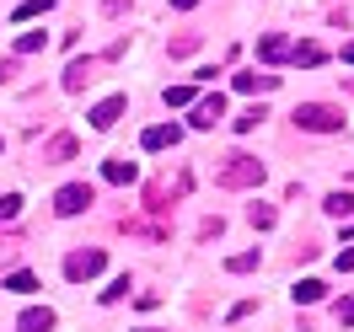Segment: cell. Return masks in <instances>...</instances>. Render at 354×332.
Returning <instances> with one entry per match:
<instances>
[{"mask_svg": "<svg viewBox=\"0 0 354 332\" xmlns=\"http://www.w3.org/2000/svg\"><path fill=\"white\" fill-rule=\"evenodd\" d=\"M102 268H108L102 252H70V257H65V279H70V284H81V279H97Z\"/></svg>", "mask_w": 354, "mask_h": 332, "instance_id": "4", "label": "cell"}, {"mask_svg": "<svg viewBox=\"0 0 354 332\" xmlns=\"http://www.w3.org/2000/svg\"><path fill=\"white\" fill-rule=\"evenodd\" d=\"M124 108H129L124 97H108V102H97V108H91V129H113V124L124 118Z\"/></svg>", "mask_w": 354, "mask_h": 332, "instance_id": "7", "label": "cell"}, {"mask_svg": "<svg viewBox=\"0 0 354 332\" xmlns=\"http://www.w3.org/2000/svg\"><path fill=\"white\" fill-rule=\"evenodd\" d=\"M290 295H295V306H317V300L328 295V284H322V279H301V284L290 289Z\"/></svg>", "mask_w": 354, "mask_h": 332, "instance_id": "11", "label": "cell"}, {"mask_svg": "<svg viewBox=\"0 0 354 332\" xmlns=\"http://www.w3.org/2000/svg\"><path fill=\"white\" fill-rule=\"evenodd\" d=\"M333 316H338V322H349V327H354V295H344V300L333 306Z\"/></svg>", "mask_w": 354, "mask_h": 332, "instance_id": "26", "label": "cell"}, {"mask_svg": "<svg viewBox=\"0 0 354 332\" xmlns=\"http://www.w3.org/2000/svg\"><path fill=\"white\" fill-rule=\"evenodd\" d=\"M279 86V75H258V70H242V75H236V91H247V97H252V91H274Z\"/></svg>", "mask_w": 354, "mask_h": 332, "instance_id": "10", "label": "cell"}, {"mask_svg": "<svg viewBox=\"0 0 354 332\" xmlns=\"http://www.w3.org/2000/svg\"><path fill=\"white\" fill-rule=\"evenodd\" d=\"M140 332H156V327H140Z\"/></svg>", "mask_w": 354, "mask_h": 332, "instance_id": "29", "label": "cell"}, {"mask_svg": "<svg viewBox=\"0 0 354 332\" xmlns=\"http://www.w3.org/2000/svg\"><path fill=\"white\" fill-rule=\"evenodd\" d=\"M17 215H22V199H17V193H6V199H0V220H17Z\"/></svg>", "mask_w": 354, "mask_h": 332, "instance_id": "25", "label": "cell"}, {"mask_svg": "<svg viewBox=\"0 0 354 332\" xmlns=\"http://www.w3.org/2000/svg\"><path fill=\"white\" fill-rule=\"evenodd\" d=\"M48 6H54V0H22V6H17V22H32V17H44Z\"/></svg>", "mask_w": 354, "mask_h": 332, "instance_id": "21", "label": "cell"}, {"mask_svg": "<svg viewBox=\"0 0 354 332\" xmlns=\"http://www.w3.org/2000/svg\"><path fill=\"white\" fill-rule=\"evenodd\" d=\"M161 102H167V108H188V102H194V86H167Z\"/></svg>", "mask_w": 354, "mask_h": 332, "instance_id": "18", "label": "cell"}, {"mask_svg": "<svg viewBox=\"0 0 354 332\" xmlns=\"http://www.w3.org/2000/svg\"><path fill=\"white\" fill-rule=\"evenodd\" d=\"M322 209H328L333 220H349V215H354V193H328V204H322Z\"/></svg>", "mask_w": 354, "mask_h": 332, "instance_id": "14", "label": "cell"}, {"mask_svg": "<svg viewBox=\"0 0 354 332\" xmlns=\"http://www.w3.org/2000/svg\"><path fill=\"white\" fill-rule=\"evenodd\" d=\"M6 289H11V295H32V289H38V279H32V273H11V279H6Z\"/></svg>", "mask_w": 354, "mask_h": 332, "instance_id": "20", "label": "cell"}, {"mask_svg": "<svg viewBox=\"0 0 354 332\" xmlns=\"http://www.w3.org/2000/svg\"><path fill=\"white\" fill-rule=\"evenodd\" d=\"M221 188H258L263 182V161L258 155H225V166H221Z\"/></svg>", "mask_w": 354, "mask_h": 332, "instance_id": "2", "label": "cell"}, {"mask_svg": "<svg viewBox=\"0 0 354 332\" xmlns=\"http://www.w3.org/2000/svg\"><path fill=\"white\" fill-rule=\"evenodd\" d=\"M86 70H91V65H86V59H75V65H70V70H65V91H81V86H86V81H91Z\"/></svg>", "mask_w": 354, "mask_h": 332, "instance_id": "15", "label": "cell"}, {"mask_svg": "<svg viewBox=\"0 0 354 332\" xmlns=\"http://www.w3.org/2000/svg\"><path fill=\"white\" fill-rule=\"evenodd\" d=\"M91 199H97V193H91L86 182H65V188H59V193H54V215H86L91 209Z\"/></svg>", "mask_w": 354, "mask_h": 332, "instance_id": "3", "label": "cell"}, {"mask_svg": "<svg viewBox=\"0 0 354 332\" xmlns=\"http://www.w3.org/2000/svg\"><path fill=\"white\" fill-rule=\"evenodd\" d=\"M38 48H48L44 32H22V38H17V54H38Z\"/></svg>", "mask_w": 354, "mask_h": 332, "instance_id": "24", "label": "cell"}, {"mask_svg": "<svg viewBox=\"0 0 354 332\" xmlns=\"http://www.w3.org/2000/svg\"><path fill=\"white\" fill-rule=\"evenodd\" d=\"M295 48H290V38L285 32H268V38H258V59L263 65H279V59H290Z\"/></svg>", "mask_w": 354, "mask_h": 332, "instance_id": "6", "label": "cell"}, {"mask_svg": "<svg viewBox=\"0 0 354 332\" xmlns=\"http://www.w3.org/2000/svg\"><path fill=\"white\" fill-rule=\"evenodd\" d=\"M48 327H54V311L48 306H27L17 316V332H48Z\"/></svg>", "mask_w": 354, "mask_h": 332, "instance_id": "9", "label": "cell"}, {"mask_svg": "<svg viewBox=\"0 0 354 332\" xmlns=\"http://www.w3.org/2000/svg\"><path fill=\"white\" fill-rule=\"evenodd\" d=\"M221 118H225V97H221V91H215V97H199V102H194V129H215Z\"/></svg>", "mask_w": 354, "mask_h": 332, "instance_id": "5", "label": "cell"}, {"mask_svg": "<svg viewBox=\"0 0 354 332\" xmlns=\"http://www.w3.org/2000/svg\"><path fill=\"white\" fill-rule=\"evenodd\" d=\"M124 295H129V273H118V279H113V284L102 289V306H118Z\"/></svg>", "mask_w": 354, "mask_h": 332, "instance_id": "16", "label": "cell"}, {"mask_svg": "<svg viewBox=\"0 0 354 332\" xmlns=\"http://www.w3.org/2000/svg\"><path fill=\"white\" fill-rule=\"evenodd\" d=\"M0 145H6V139H0Z\"/></svg>", "mask_w": 354, "mask_h": 332, "instance_id": "30", "label": "cell"}, {"mask_svg": "<svg viewBox=\"0 0 354 332\" xmlns=\"http://www.w3.org/2000/svg\"><path fill=\"white\" fill-rule=\"evenodd\" d=\"M172 6H177V11H194V6H199V0H172Z\"/></svg>", "mask_w": 354, "mask_h": 332, "instance_id": "27", "label": "cell"}, {"mask_svg": "<svg viewBox=\"0 0 354 332\" xmlns=\"http://www.w3.org/2000/svg\"><path fill=\"white\" fill-rule=\"evenodd\" d=\"M263 118H268L263 108H247L242 118H236V134H252V129H258V124H263Z\"/></svg>", "mask_w": 354, "mask_h": 332, "instance_id": "23", "label": "cell"}, {"mask_svg": "<svg viewBox=\"0 0 354 332\" xmlns=\"http://www.w3.org/2000/svg\"><path fill=\"white\" fill-rule=\"evenodd\" d=\"M290 118H295V129H306V134H333V129H344V113L328 108V102H301Z\"/></svg>", "mask_w": 354, "mask_h": 332, "instance_id": "1", "label": "cell"}, {"mask_svg": "<svg viewBox=\"0 0 354 332\" xmlns=\"http://www.w3.org/2000/svg\"><path fill=\"white\" fill-rule=\"evenodd\" d=\"M225 268H231V273H252V268H258V252H236V257H225Z\"/></svg>", "mask_w": 354, "mask_h": 332, "instance_id": "22", "label": "cell"}, {"mask_svg": "<svg viewBox=\"0 0 354 332\" xmlns=\"http://www.w3.org/2000/svg\"><path fill=\"white\" fill-rule=\"evenodd\" d=\"M177 139H183V129H177V124H156V129L140 134V145H145V150H167V145H177Z\"/></svg>", "mask_w": 354, "mask_h": 332, "instance_id": "8", "label": "cell"}, {"mask_svg": "<svg viewBox=\"0 0 354 332\" xmlns=\"http://www.w3.org/2000/svg\"><path fill=\"white\" fill-rule=\"evenodd\" d=\"M70 155H75V139H70V134H59V139H48V145H44L48 166H59V161H70Z\"/></svg>", "mask_w": 354, "mask_h": 332, "instance_id": "12", "label": "cell"}, {"mask_svg": "<svg viewBox=\"0 0 354 332\" xmlns=\"http://www.w3.org/2000/svg\"><path fill=\"white\" fill-rule=\"evenodd\" d=\"M247 220L258 225V231H274V220H279V215H274L268 204H252V209H247Z\"/></svg>", "mask_w": 354, "mask_h": 332, "instance_id": "19", "label": "cell"}, {"mask_svg": "<svg viewBox=\"0 0 354 332\" xmlns=\"http://www.w3.org/2000/svg\"><path fill=\"white\" fill-rule=\"evenodd\" d=\"M102 177L124 188V182H134V177H140V172H134V161H108V166H102Z\"/></svg>", "mask_w": 354, "mask_h": 332, "instance_id": "13", "label": "cell"}, {"mask_svg": "<svg viewBox=\"0 0 354 332\" xmlns=\"http://www.w3.org/2000/svg\"><path fill=\"white\" fill-rule=\"evenodd\" d=\"M290 59H295V65H322V43H295Z\"/></svg>", "mask_w": 354, "mask_h": 332, "instance_id": "17", "label": "cell"}, {"mask_svg": "<svg viewBox=\"0 0 354 332\" xmlns=\"http://www.w3.org/2000/svg\"><path fill=\"white\" fill-rule=\"evenodd\" d=\"M344 59H349V65H354V43H349V48H344Z\"/></svg>", "mask_w": 354, "mask_h": 332, "instance_id": "28", "label": "cell"}]
</instances>
